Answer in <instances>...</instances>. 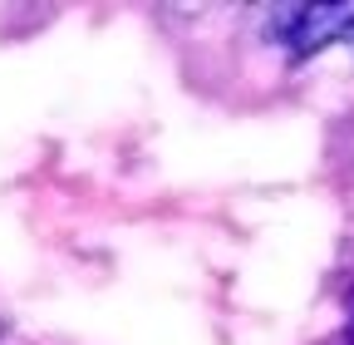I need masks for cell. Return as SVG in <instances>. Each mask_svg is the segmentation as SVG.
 Listing matches in <instances>:
<instances>
[{"label": "cell", "instance_id": "cell-1", "mask_svg": "<svg viewBox=\"0 0 354 345\" xmlns=\"http://www.w3.org/2000/svg\"><path fill=\"white\" fill-rule=\"evenodd\" d=\"M354 25V6L349 0H330V6H305V20L290 39V55L295 60H310L320 55L330 39H344V30Z\"/></svg>", "mask_w": 354, "mask_h": 345}, {"label": "cell", "instance_id": "cell-2", "mask_svg": "<svg viewBox=\"0 0 354 345\" xmlns=\"http://www.w3.org/2000/svg\"><path fill=\"white\" fill-rule=\"evenodd\" d=\"M305 20V0H286V6H271V15H266V39H281V45H290L295 30Z\"/></svg>", "mask_w": 354, "mask_h": 345}, {"label": "cell", "instance_id": "cell-3", "mask_svg": "<svg viewBox=\"0 0 354 345\" xmlns=\"http://www.w3.org/2000/svg\"><path fill=\"white\" fill-rule=\"evenodd\" d=\"M344 45H349V50H354V25H349V30H344Z\"/></svg>", "mask_w": 354, "mask_h": 345}, {"label": "cell", "instance_id": "cell-4", "mask_svg": "<svg viewBox=\"0 0 354 345\" xmlns=\"http://www.w3.org/2000/svg\"><path fill=\"white\" fill-rule=\"evenodd\" d=\"M349 321H354V291H349Z\"/></svg>", "mask_w": 354, "mask_h": 345}]
</instances>
